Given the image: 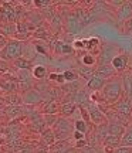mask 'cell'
Returning <instances> with one entry per match:
<instances>
[{
	"instance_id": "obj_31",
	"label": "cell",
	"mask_w": 132,
	"mask_h": 153,
	"mask_svg": "<svg viewBox=\"0 0 132 153\" xmlns=\"http://www.w3.org/2000/svg\"><path fill=\"white\" fill-rule=\"evenodd\" d=\"M64 74V78H66V82H75L78 81V74L75 71H72V70H67V71L63 72Z\"/></svg>"
},
{
	"instance_id": "obj_23",
	"label": "cell",
	"mask_w": 132,
	"mask_h": 153,
	"mask_svg": "<svg viewBox=\"0 0 132 153\" xmlns=\"http://www.w3.org/2000/svg\"><path fill=\"white\" fill-rule=\"evenodd\" d=\"M70 152V142L68 140H61L57 142L50 148V153H68Z\"/></svg>"
},
{
	"instance_id": "obj_16",
	"label": "cell",
	"mask_w": 132,
	"mask_h": 153,
	"mask_svg": "<svg viewBox=\"0 0 132 153\" xmlns=\"http://www.w3.org/2000/svg\"><path fill=\"white\" fill-rule=\"evenodd\" d=\"M77 109H78V105L74 104V102H61V105H60V114L64 118L72 116Z\"/></svg>"
},
{
	"instance_id": "obj_44",
	"label": "cell",
	"mask_w": 132,
	"mask_h": 153,
	"mask_svg": "<svg viewBox=\"0 0 132 153\" xmlns=\"http://www.w3.org/2000/svg\"><path fill=\"white\" fill-rule=\"evenodd\" d=\"M6 43H7V38H4L3 36H1V33H0V50L3 48V47H4Z\"/></svg>"
},
{
	"instance_id": "obj_29",
	"label": "cell",
	"mask_w": 132,
	"mask_h": 153,
	"mask_svg": "<svg viewBox=\"0 0 132 153\" xmlns=\"http://www.w3.org/2000/svg\"><path fill=\"white\" fill-rule=\"evenodd\" d=\"M121 146L132 148V126H127V132L121 137Z\"/></svg>"
},
{
	"instance_id": "obj_1",
	"label": "cell",
	"mask_w": 132,
	"mask_h": 153,
	"mask_svg": "<svg viewBox=\"0 0 132 153\" xmlns=\"http://www.w3.org/2000/svg\"><path fill=\"white\" fill-rule=\"evenodd\" d=\"M101 97L105 104L115 105L124 97V87H122L121 76H114V78L108 79L101 91Z\"/></svg>"
},
{
	"instance_id": "obj_21",
	"label": "cell",
	"mask_w": 132,
	"mask_h": 153,
	"mask_svg": "<svg viewBox=\"0 0 132 153\" xmlns=\"http://www.w3.org/2000/svg\"><path fill=\"white\" fill-rule=\"evenodd\" d=\"M4 114L9 119H16L23 114H26V109L23 106H7L4 109Z\"/></svg>"
},
{
	"instance_id": "obj_17",
	"label": "cell",
	"mask_w": 132,
	"mask_h": 153,
	"mask_svg": "<svg viewBox=\"0 0 132 153\" xmlns=\"http://www.w3.org/2000/svg\"><path fill=\"white\" fill-rule=\"evenodd\" d=\"M122 87H124V95L129 97L132 94V72H124L122 74Z\"/></svg>"
},
{
	"instance_id": "obj_25",
	"label": "cell",
	"mask_w": 132,
	"mask_h": 153,
	"mask_svg": "<svg viewBox=\"0 0 132 153\" xmlns=\"http://www.w3.org/2000/svg\"><path fill=\"white\" fill-rule=\"evenodd\" d=\"M31 74H33V78H36V79H44L47 75H50L45 65H34Z\"/></svg>"
},
{
	"instance_id": "obj_27",
	"label": "cell",
	"mask_w": 132,
	"mask_h": 153,
	"mask_svg": "<svg viewBox=\"0 0 132 153\" xmlns=\"http://www.w3.org/2000/svg\"><path fill=\"white\" fill-rule=\"evenodd\" d=\"M74 129L84 133V135H87L88 131H89V126H88V122H85L83 118H78V119L74 120Z\"/></svg>"
},
{
	"instance_id": "obj_11",
	"label": "cell",
	"mask_w": 132,
	"mask_h": 153,
	"mask_svg": "<svg viewBox=\"0 0 132 153\" xmlns=\"http://www.w3.org/2000/svg\"><path fill=\"white\" fill-rule=\"evenodd\" d=\"M107 81H108L107 78H104V76H101L99 74L95 72V75H94L89 81H87V88L89 91H92V92H99V91H102V88L105 87Z\"/></svg>"
},
{
	"instance_id": "obj_12",
	"label": "cell",
	"mask_w": 132,
	"mask_h": 153,
	"mask_svg": "<svg viewBox=\"0 0 132 153\" xmlns=\"http://www.w3.org/2000/svg\"><path fill=\"white\" fill-rule=\"evenodd\" d=\"M40 142L41 145L47 146V148H51L53 145L57 143V139H55V135H54V131L53 128H45L41 133H40Z\"/></svg>"
},
{
	"instance_id": "obj_19",
	"label": "cell",
	"mask_w": 132,
	"mask_h": 153,
	"mask_svg": "<svg viewBox=\"0 0 132 153\" xmlns=\"http://www.w3.org/2000/svg\"><path fill=\"white\" fill-rule=\"evenodd\" d=\"M97 74H99L101 76H104V78H114L116 76V71L114 70V67L108 64V65H97Z\"/></svg>"
},
{
	"instance_id": "obj_40",
	"label": "cell",
	"mask_w": 132,
	"mask_h": 153,
	"mask_svg": "<svg viewBox=\"0 0 132 153\" xmlns=\"http://www.w3.org/2000/svg\"><path fill=\"white\" fill-rule=\"evenodd\" d=\"M87 146V139H83V140H75L74 143V148L75 149H83Z\"/></svg>"
},
{
	"instance_id": "obj_4",
	"label": "cell",
	"mask_w": 132,
	"mask_h": 153,
	"mask_svg": "<svg viewBox=\"0 0 132 153\" xmlns=\"http://www.w3.org/2000/svg\"><path fill=\"white\" fill-rule=\"evenodd\" d=\"M84 108L88 111V115H89V120L92 122L94 125L101 126V125H105V123H108V120H107V116H105L104 111L101 109V106H99V105H97L95 102H92L91 99H89L87 104L84 105Z\"/></svg>"
},
{
	"instance_id": "obj_39",
	"label": "cell",
	"mask_w": 132,
	"mask_h": 153,
	"mask_svg": "<svg viewBox=\"0 0 132 153\" xmlns=\"http://www.w3.org/2000/svg\"><path fill=\"white\" fill-rule=\"evenodd\" d=\"M34 153H50V149L44 145H40L37 148H34Z\"/></svg>"
},
{
	"instance_id": "obj_37",
	"label": "cell",
	"mask_w": 132,
	"mask_h": 153,
	"mask_svg": "<svg viewBox=\"0 0 132 153\" xmlns=\"http://www.w3.org/2000/svg\"><path fill=\"white\" fill-rule=\"evenodd\" d=\"M71 53H74V47H72V44H67V43L63 44V55L71 54Z\"/></svg>"
},
{
	"instance_id": "obj_28",
	"label": "cell",
	"mask_w": 132,
	"mask_h": 153,
	"mask_svg": "<svg viewBox=\"0 0 132 153\" xmlns=\"http://www.w3.org/2000/svg\"><path fill=\"white\" fill-rule=\"evenodd\" d=\"M33 37L37 38V40H41V41H47L50 38V34H48V31L44 28V26H40V27H37L33 31Z\"/></svg>"
},
{
	"instance_id": "obj_46",
	"label": "cell",
	"mask_w": 132,
	"mask_h": 153,
	"mask_svg": "<svg viewBox=\"0 0 132 153\" xmlns=\"http://www.w3.org/2000/svg\"><path fill=\"white\" fill-rule=\"evenodd\" d=\"M131 72H132V62H131Z\"/></svg>"
},
{
	"instance_id": "obj_32",
	"label": "cell",
	"mask_w": 132,
	"mask_h": 153,
	"mask_svg": "<svg viewBox=\"0 0 132 153\" xmlns=\"http://www.w3.org/2000/svg\"><path fill=\"white\" fill-rule=\"evenodd\" d=\"M43 119L45 122L47 128H53L55 125L57 119H58V115H43Z\"/></svg>"
},
{
	"instance_id": "obj_8",
	"label": "cell",
	"mask_w": 132,
	"mask_h": 153,
	"mask_svg": "<svg viewBox=\"0 0 132 153\" xmlns=\"http://www.w3.org/2000/svg\"><path fill=\"white\" fill-rule=\"evenodd\" d=\"M22 98H23V105H30V106L40 105L43 102V95H41V92L37 88H30L27 91H24Z\"/></svg>"
},
{
	"instance_id": "obj_22",
	"label": "cell",
	"mask_w": 132,
	"mask_h": 153,
	"mask_svg": "<svg viewBox=\"0 0 132 153\" xmlns=\"http://www.w3.org/2000/svg\"><path fill=\"white\" fill-rule=\"evenodd\" d=\"M57 112H60V105L55 99H51L43 106V115H57Z\"/></svg>"
},
{
	"instance_id": "obj_34",
	"label": "cell",
	"mask_w": 132,
	"mask_h": 153,
	"mask_svg": "<svg viewBox=\"0 0 132 153\" xmlns=\"http://www.w3.org/2000/svg\"><path fill=\"white\" fill-rule=\"evenodd\" d=\"M87 45H88V40H75L72 43L74 50H87Z\"/></svg>"
},
{
	"instance_id": "obj_38",
	"label": "cell",
	"mask_w": 132,
	"mask_h": 153,
	"mask_svg": "<svg viewBox=\"0 0 132 153\" xmlns=\"http://www.w3.org/2000/svg\"><path fill=\"white\" fill-rule=\"evenodd\" d=\"M112 153H132V148H129V146H119Z\"/></svg>"
},
{
	"instance_id": "obj_2",
	"label": "cell",
	"mask_w": 132,
	"mask_h": 153,
	"mask_svg": "<svg viewBox=\"0 0 132 153\" xmlns=\"http://www.w3.org/2000/svg\"><path fill=\"white\" fill-rule=\"evenodd\" d=\"M23 41L17 40V38H11L7 40V43L3 48L0 50V60L7 61V62H13L17 58L23 57Z\"/></svg>"
},
{
	"instance_id": "obj_41",
	"label": "cell",
	"mask_w": 132,
	"mask_h": 153,
	"mask_svg": "<svg viewBox=\"0 0 132 153\" xmlns=\"http://www.w3.org/2000/svg\"><path fill=\"white\" fill-rule=\"evenodd\" d=\"M72 137H74V140H83V139H85V135L81 133V132H78V131H74Z\"/></svg>"
},
{
	"instance_id": "obj_7",
	"label": "cell",
	"mask_w": 132,
	"mask_h": 153,
	"mask_svg": "<svg viewBox=\"0 0 132 153\" xmlns=\"http://www.w3.org/2000/svg\"><path fill=\"white\" fill-rule=\"evenodd\" d=\"M114 109L118 112L119 116H122L124 119L127 120L129 118H132V101L128 97H122L115 105H114Z\"/></svg>"
},
{
	"instance_id": "obj_42",
	"label": "cell",
	"mask_w": 132,
	"mask_h": 153,
	"mask_svg": "<svg viewBox=\"0 0 132 153\" xmlns=\"http://www.w3.org/2000/svg\"><path fill=\"white\" fill-rule=\"evenodd\" d=\"M7 67H9V62L7 61L0 60V74H4L7 71Z\"/></svg>"
},
{
	"instance_id": "obj_33",
	"label": "cell",
	"mask_w": 132,
	"mask_h": 153,
	"mask_svg": "<svg viewBox=\"0 0 132 153\" xmlns=\"http://www.w3.org/2000/svg\"><path fill=\"white\" fill-rule=\"evenodd\" d=\"M63 44H64V41H61V40H55V41H53V44H51L50 47L53 48V51H54L55 54L63 55Z\"/></svg>"
},
{
	"instance_id": "obj_9",
	"label": "cell",
	"mask_w": 132,
	"mask_h": 153,
	"mask_svg": "<svg viewBox=\"0 0 132 153\" xmlns=\"http://www.w3.org/2000/svg\"><path fill=\"white\" fill-rule=\"evenodd\" d=\"M128 64H129V57L127 54H118L112 60L111 65L114 67V70L116 71V74H124L127 72V68H128Z\"/></svg>"
},
{
	"instance_id": "obj_5",
	"label": "cell",
	"mask_w": 132,
	"mask_h": 153,
	"mask_svg": "<svg viewBox=\"0 0 132 153\" xmlns=\"http://www.w3.org/2000/svg\"><path fill=\"white\" fill-rule=\"evenodd\" d=\"M119 54L118 53V47L114 45V44H104L101 45V51L98 54V65H108L112 62V60L115 58L116 55Z\"/></svg>"
},
{
	"instance_id": "obj_45",
	"label": "cell",
	"mask_w": 132,
	"mask_h": 153,
	"mask_svg": "<svg viewBox=\"0 0 132 153\" xmlns=\"http://www.w3.org/2000/svg\"><path fill=\"white\" fill-rule=\"evenodd\" d=\"M4 143H6V135L0 133V145H4Z\"/></svg>"
},
{
	"instance_id": "obj_3",
	"label": "cell",
	"mask_w": 132,
	"mask_h": 153,
	"mask_svg": "<svg viewBox=\"0 0 132 153\" xmlns=\"http://www.w3.org/2000/svg\"><path fill=\"white\" fill-rule=\"evenodd\" d=\"M53 131H54L57 142L68 140V139L72 136L74 131H75V129H74V122H71L68 118L58 116V119H57V122H55V125L53 126Z\"/></svg>"
},
{
	"instance_id": "obj_36",
	"label": "cell",
	"mask_w": 132,
	"mask_h": 153,
	"mask_svg": "<svg viewBox=\"0 0 132 153\" xmlns=\"http://www.w3.org/2000/svg\"><path fill=\"white\" fill-rule=\"evenodd\" d=\"M98 45H101V44H99V40H98L97 37H94V38H88V45H87V50L95 48V47H98Z\"/></svg>"
},
{
	"instance_id": "obj_13",
	"label": "cell",
	"mask_w": 132,
	"mask_h": 153,
	"mask_svg": "<svg viewBox=\"0 0 132 153\" xmlns=\"http://www.w3.org/2000/svg\"><path fill=\"white\" fill-rule=\"evenodd\" d=\"M102 143H104V146H105V150H107L108 153H112L116 148L121 146V137L108 135V136H105V139L102 140Z\"/></svg>"
},
{
	"instance_id": "obj_26",
	"label": "cell",
	"mask_w": 132,
	"mask_h": 153,
	"mask_svg": "<svg viewBox=\"0 0 132 153\" xmlns=\"http://www.w3.org/2000/svg\"><path fill=\"white\" fill-rule=\"evenodd\" d=\"M81 62H83L84 67H92L94 68V65H98V58L91 53H85L81 57Z\"/></svg>"
},
{
	"instance_id": "obj_35",
	"label": "cell",
	"mask_w": 132,
	"mask_h": 153,
	"mask_svg": "<svg viewBox=\"0 0 132 153\" xmlns=\"http://www.w3.org/2000/svg\"><path fill=\"white\" fill-rule=\"evenodd\" d=\"M122 31H124V34H128V36L132 34V19L122 24Z\"/></svg>"
},
{
	"instance_id": "obj_43",
	"label": "cell",
	"mask_w": 132,
	"mask_h": 153,
	"mask_svg": "<svg viewBox=\"0 0 132 153\" xmlns=\"http://www.w3.org/2000/svg\"><path fill=\"white\" fill-rule=\"evenodd\" d=\"M51 4L50 1H34V6L36 7H48Z\"/></svg>"
},
{
	"instance_id": "obj_18",
	"label": "cell",
	"mask_w": 132,
	"mask_h": 153,
	"mask_svg": "<svg viewBox=\"0 0 132 153\" xmlns=\"http://www.w3.org/2000/svg\"><path fill=\"white\" fill-rule=\"evenodd\" d=\"M125 132H127V125H122V123H108V135L122 137Z\"/></svg>"
},
{
	"instance_id": "obj_14",
	"label": "cell",
	"mask_w": 132,
	"mask_h": 153,
	"mask_svg": "<svg viewBox=\"0 0 132 153\" xmlns=\"http://www.w3.org/2000/svg\"><path fill=\"white\" fill-rule=\"evenodd\" d=\"M0 33L4 38L11 40V37L17 36V23H7V24H0Z\"/></svg>"
},
{
	"instance_id": "obj_15",
	"label": "cell",
	"mask_w": 132,
	"mask_h": 153,
	"mask_svg": "<svg viewBox=\"0 0 132 153\" xmlns=\"http://www.w3.org/2000/svg\"><path fill=\"white\" fill-rule=\"evenodd\" d=\"M67 28L71 34H77L81 28H83V24L80 23L77 14H70L68 19H67Z\"/></svg>"
},
{
	"instance_id": "obj_10",
	"label": "cell",
	"mask_w": 132,
	"mask_h": 153,
	"mask_svg": "<svg viewBox=\"0 0 132 153\" xmlns=\"http://www.w3.org/2000/svg\"><path fill=\"white\" fill-rule=\"evenodd\" d=\"M116 19H118V22L121 23V24H124L128 20H131L132 19V1H125L119 9H116Z\"/></svg>"
},
{
	"instance_id": "obj_30",
	"label": "cell",
	"mask_w": 132,
	"mask_h": 153,
	"mask_svg": "<svg viewBox=\"0 0 132 153\" xmlns=\"http://www.w3.org/2000/svg\"><path fill=\"white\" fill-rule=\"evenodd\" d=\"M48 79H50V81H53V82H57V84H58V85H61V87H63L64 84H67L63 72H58V74H57V72H53V74H50Z\"/></svg>"
},
{
	"instance_id": "obj_6",
	"label": "cell",
	"mask_w": 132,
	"mask_h": 153,
	"mask_svg": "<svg viewBox=\"0 0 132 153\" xmlns=\"http://www.w3.org/2000/svg\"><path fill=\"white\" fill-rule=\"evenodd\" d=\"M19 17V11L11 6V3H3L0 7V23L7 24V23H16Z\"/></svg>"
},
{
	"instance_id": "obj_24",
	"label": "cell",
	"mask_w": 132,
	"mask_h": 153,
	"mask_svg": "<svg viewBox=\"0 0 132 153\" xmlns=\"http://www.w3.org/2000/svg\"><path fill=\"white\" fill-rule=\"evenodd\" d=\"M14 68H17L19 71H24V70H30L31 65H33V62L27 58H24V57H20V58H17L16 61H13L11 62Z\"/></svg>"
},
{
	"instance_id": "obj_20",
	"label": "cell",
	"mask_w": 132,
	"mask_h": 153,
	"mask_svg": "<svg viewBox=\"0 0 132 153\" xmlns=\"http://www.w3.org/2000/svg\"><path fill=\"white\" fill-rule=\"evenodd\" d=\"M0 89L9 94H14L19 89V84L14 79H1L0 81Z\"/></svg>"
}]
</instances>
